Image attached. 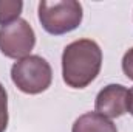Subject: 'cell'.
Segmentation results:
<instances>
[{"instance_id": "cell-6", "label": "cell", "mask_w": 133, "mask_h": 132, "mask_svg": "<svg viewBox=\"0 0 133 132\" xmlns=\"http://www.w3.org/2000/svg\"><path fill=\"white\" fill-rule=\"evenodd\" d=\"M71 132H118L111 120L98 112H87L76 118Z\"/></svg>"}, {"instance_id": "cell-7", "label": "cell", "mask_w": 133, "mask_h": 132, "mask_svg": "<svg viewBox=\"0 0 133 132\" xmlns=\"http://www.w3.org/2000/svg\"><path fill=\"white\" fill-rule=\"evenodd\" d=\"M23 9V3L20 0H0V25L12 23L19 19Z\"/></svg>"}, {"instance_id": "cell-2", "label": "cell", "mask_w": 133, "mask_h": 132, "mask_svg": "<svg viewBox=\"0 0 133 132\" xmlns=\"http://www.w3.org/2000/svg\"><path fill=\"white\" fill-rule=\"evenodd\" d=\"M37 16L42 28L50 34L61 36L76 30L84 17L82 5L76 0L48 2L42 0L37 6Z\"/></svg>"}, {"instance_id": "cell-4", "label": "cell", "mask_w": 133, "mask_h": 132, "mask_svg": "<svg viewBox=\"0 0 133 132\" xmlns=\"http://www.w3.org/2000/svg\"><path fill=\"white\" fill-rule=\"evenodd\" d=\"M36 45L33 27L25 19H17L12 23L0 27V51L11 59H22L30 56Z\"/></svg>"}, {"instance_id": "cell-3", "label": "cell", "mask_w": 133, "mask_h": 132, "mask_svg": "<svg viewBox=\"0 0 133 132\" xmlns=\"http://www.w3.org/2000/svg\"><path fill=\"white\" fill-rule=\"evenodd\" d=\"M11 79L20 92L37 95L45 92L51 86L53 70L45 58L30 55L12 64Z\"/></svg>"}, {"instance_id": "cell-5", "label": "cell", "mask_w": 133, "mask_h": 132, "mask_svg": "<svg viewBox=\"0 0 133 132\" xmlns=\"http://www.w3.org/2000/svg\"><path fill=\"white\" fill-rule=\"evenodd\" d=\"M127 93L129 90L122 84H108L96 97L95 109L107 118H118L127 112Z\"/></svg>"}, {"instance_id": "cell-9", "label": "cell", "mask_w": 133, "mask_h": 132, "mask_svg": "<svg viewBox=\"0 0 133 132\" xmlns=\"http://www.w3.org/2000/svg\"><path fill=\"white\" fill-rule=\"evenodd\" d=\"M122 71L129 79L133 81V47L125 51V55L122 58Z\"/></svg>"}, {"instance_id": "cell-8", "label": "cell", "mask_w": 133, "mask_h": 132, "mask_svg": "<svg viewBox=\"0 0 133 132\" xmlns=\"http://www.w3.org/2000/svg\"><path fill=\"white\" fill-rule=\"evenodd\" d=\"M8 93L0 82V132H5L8 128Z\"/></svg>"}, {"instance_id": "cell-1", "label": "cell", "mask_w": 133, "mask_h": 132, "mask_svg": "<svg viewBox=\"0 0 133 132\" xmlns=\"http://www.w3.org/2000/svg\"><path fill=\"white\" fill-rule=\"evenodd\" d=\"M102 50L91 39H77L62 53V78L71 89H85L101 71Z\"/></svg>"}, {"instance_id": "cell-10", "label": "cell", "mask_w": 133, "mask_h": 132, "mask_svg": "<svg viewBox=\"0 0 133 132\" xmlns=\"http://www.w3.org/2000/svg\"><path fill=\"white\" fill-rule=\"evenodd\" d=\"M127 110L133 115V87L129 90V93H127Z\"/></svg>"}]
</instances>
